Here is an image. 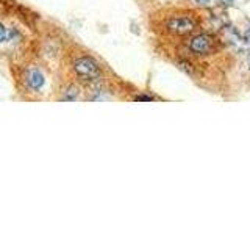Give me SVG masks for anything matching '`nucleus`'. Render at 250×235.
<instances>
[{"label": "nucleus", "mask_w": 250, "mask_h": 235, "mask_svg": "<svg viewBox=\"0 0 250 235\" xmlns=\"http://www.w3.org/2000/svg\"><path fill=\"white\" fill-rule=\"evenodd\" d=\"M74 70L78 77L86 80H94L100 77V68L96 61L89 57H80L74 61Z\"/></svg>", "instance_id": "nucleus-1"}, {"label": "nucleus", "mask_w": 250, "mask_h": 235, "mask_svg": "<svg viewBox=\"0 0 250 235\" xmlns=\"http://www.w3.org/2000/svg\"><path fill=\"white\" fill-rule=\"evenodd\" d=\"M22 80H23V86H25L27 90H30L31 93H41L45 86V75L42 70L36 66L27 68L23 70Z\"/></svg>", "instance_id": "nucleus-2"}, {"label": "nucleus", "mask_w": 250, "mask_h": 235, "mask_svg": "<svg viewBox=\"0 0 250 235\" xmlns=\"http://www.w3.org/2000/svg\"><path fill=\"white\" fill-rule=\"evenodd\" d=\"M167 28L177 35H186L195 28V22L189 18H172L167 21Z\"/></svg>", "instance_id": "nucleus-3"}, {"label": "nucleus", "mask_w": 250, "mask_h": 235, "mask_svg": "<svg viewBox=\"0 0 250 235\" xmlns=\"http://www.w3.org/2000/svg\"><path fill=\"white\" fill-rule=\"evenodd\" d=\"M191 50L195 52V53H199V55H207L209 52H213L214 49V41H213V38L208 36V35H200V36H195L191 44Z\"/></svg>", "instance_id": "nucleus-4"}, {"label": "nucleus", "mask_w": 250, "mask_h": 235, "mask_svg": "<svg viewBox=\"0 0 250 235\" xmlns=\"http://www.w3.org/2000/svg\"><path fill=\"white\" fill-rule=\"evenodd\" d=\"M77 97H78V90L72 86V88H69V90L66 91V94H64V96H62L61 99H62V100H75Z\"/></svg>", "instance_id": "nucleus-5"}, {"label": "nucleus", "mask_w": 250, "mask_h": 235, "mask_svg": "<svg viewBox=\"0 0 250 235\" xmlns=\"http://www.w3.org/2000/svg\"><path fill=\"white\" fill-rule=\"evenodd\" d=\"M8 38H10V31L5 27V24L0 22V46H2L5 41H8Z\"/></svg>", "instance_id": "nucleus-6"}, {"label": "nucleus", "mask_w": 250, "mask_h": 235, "mask_svg": "<svg viewBox=\"0 0 250 235\" xmlns=\"http://www.w3.org/2000/svg\"><path fill=\"white\" fill-rule=\"evenodd\" d=\"M135 100L136 102H152V97H148V96H136Z\"/></svg>", "instance_id": "nucleus-7"}, {"label": "nucleus", "mask_w": 250, "mask_h": 235, "mask_svg": "<svg viewBox=\"0 0 250 235\" xmlns=\"http://www.w3.org/2000/svg\"><path fill=\"white\" fill-rule=\"evenodd\" d=\"M197 3H200V5H207V3H209L211 0H195Z\"/></svg>", "instance_id": "nucleus-8"}, {"label": "nucleus", "mask_w": 250, "mask_h": 235, "mask_svg": "<svg viewBox=\"0 0 250 235\" xmlns=\"http://www.w3.org/2000/svg\"><path fill=\"white\" fill-rule=\"evenodd\" d=\"M246 36H247V39H249V41H250V28L247 30V35H246Z\"/></svg>", "instance_id": "nucleus-9"}, {"label": "nucleus", "mask_w": 250, "mask_h": 235, "mask_svg": "<svg viewBox=\"0 0 250 235\" xmlns=\"http://www.w3.org/2000/svg\"><path fill=\"white\" fill-rule=\"evenodd\" d=\"M249 66H250V57H249Z\"/></svg>", "instance_id": "nucleus-10"}]
</instances>
